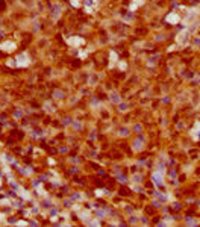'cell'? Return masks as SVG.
<instances>
[{"label": "cell", "mask_w": 200, "mask_h": 227, "mask_svg": "<svg viewBox=\"0 0 200 227\" xmlns=\"http://www.w3.org/2000/svg\"><path fill=\"white\" fill-rule=\"evenodd\" d=\"M189 41H191V32L188 29L180 30L176 37V46L177 47H186L189 44Z\"/></svg>", "instance_id": "1"}, {"label": "cell", "mask_w": 200, "mask_h": 227, "mask_svg": "<svg viewBox=\"0 0 200 227\" xmlns=\"http://www.w3.org/2000/svg\"><path fill=\"white\" fill-rule=\"evenodd\" d=\"M165 20H167L168 23H171V24H177L179 21H182V17H180V14H179L177 11H173V12H170V14L165 17Z\"/></svg>", "instance_id": "2"}, {"label": "cell", "mask_w": 200, "mask_h": 227, "mask_svg": "<svg viewBox=\"0 0 200 227\" xmlns=\"http://www.w3.org/2000/svg\"><path fill=\"white\" fill-rule=\"evenodd\" d=\"M152 180L155 182V185H156V186H162V185H164L162 170H161V171H159V170H158V171H155V173H153V176H152Z\"/></svg>", "instance_id": "3"}, {"label": "cell", "mask_w": 200, "mask_h": 227, "mask_svg": "<svg viewBox=\"0 0 200 227\" xmlns=\"http://www.w3.org/2000/svg\"><path fill=\"white\" fill-rule=\"evenodd\" d=\"M191 138L194 139V141H200V121H197L195 124H194V127L191 129Z\"/></svg>", "instance_id": "4"}, {"label": "cell", "mask_w": 200, "mask_h": 227, "mask_svg": "<svg viewBox=\"0 0 200 227\" xmlns=\"http://www.w3.org/2000/svg\"><path fill=\"white\" fill-rule=\"evenodd\" d=\"M85 8L89 14H92L97 8V0H85Z\"/></svg>", "instance_id": "5"}, {"label": "cell", "mask_w": 200, "mask_h": 227, "mask_svg": "<svg viewBox=\"0 0 200 227\" xmlns=\"http://www.w3.org/2000/svg\"><path fill=\"white\" fill-rule=\"evenodd\" d=\"M68 43L73 44V46H79V44H83V40L82 38H70Z\"/></svg>", "instance_id": "6"}, {"label": "cell", "mask_w": 200, "mask_h": 227, "mask_svg": "<svg viewBox=\"0 0 200 227\" xmlns=\"http://www.w3.org/2000/svg\"><path fill=\"white\" fill-rule=\"evenodd\" d=\"M115 62H117V53H115V52H111V64H109V67L112 68V67L115 65Z\"/></svg>", "instance_id": "7"}, {"label": "cell", "mask_w": 200, "mask_h": 227, "mask_svg": "<svg viewBox=\"0 0 200 227\" xmlns=\"http://www.w3.org/2000/svg\"><path fill=\"white\" fill-rule=\"evenodd\" d=\"M111 100H112V101H115V103H120V97H118V94H117V92H111Z\"/></svg>", "instance_id": "8"}, {"label": "cell", "mask_w": 200, "mask_h": 227, "mask_svg": "<svg viewBox=\"0 0 200 227\" xmlns=\"http://www.w3.org/2000/svg\"><path fill=\"white\" fill-rule=\"evenodd\" d=\"M70 2H71V5H73V6H76V8H77V6H80V0H70Z\"/></svg>", "instance_id": "9"}]
</instances>
